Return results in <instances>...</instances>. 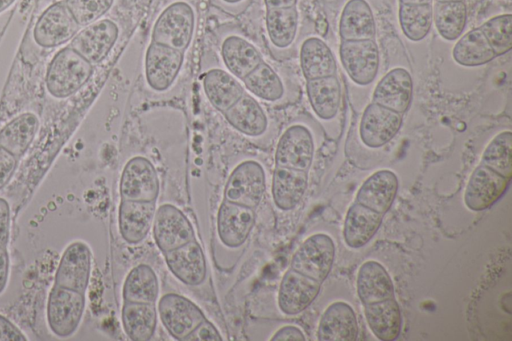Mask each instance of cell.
<instances>
[{"label":"cell","mask_w":512,"mask_h":341,"mask_svg":"<svg viewBox=\"0 0 512 341\" xmlns=\"http://www.w3.org/2000/svg\"><path fill=\"white\" fill-rule=\"evenodd\" d=\"M38 128L39 119L34 113H21L0 129V146L19 158L30 147Z\"/></svg>","instance_id":"obj_37"},{"label":"cell","mask_w":512,"mask_h":341,"mask_svg":"<svg viewBox=\"0 0 512 341\" xmlns=\"http://www.w3.org/2000/svg\"><path fill=\"white\" fill-rule=\"evenodd\" d=\"M356 290L363 305L394 297V284L385 267L375 261H365L356 277Z\"/></svg>","instance_id":"obj_32"},{"label":"cell","mask_w":512,"mask_h":341,"mask_svg":"<svg viewBox=\"0 0 512 341\" xmlns=\"http://www.w3.org/2000/svg\"><path fill=\"white\" fill-rule=\"evenodd\" d=\"M358 333L356 314L344 301L331 303L322 313L317 327L320 341H355Z\"/></svg>","instance_id":"obj_26"},{"label":"cell","mask_w":512,"mask_h":341,"mask_svg":"<svg viewBox=\"0 0 512 341\" xmlns=\"http://www.w3.org/2000/svg\"><path fill=\"white\" fill-rule=\"evenodd\" d=\"M398 189L397 175L392 170L381 169L364 180L356 193L355 202L384 215L391 208Z\"/></svg>","instance_id":"obj_25"},{"label":"cell","mask_w":512,"mask_h":341,"mask_svg":"<svg viewBox=\"0 0 512 341\" xmlns=\"http://www.w3.org/2000/svg\"><path fill=\"white\" fill-rule=\"evenodd\" d=\"M341 40H362L376 38V22L366 0H349L339 20Z\"/></svg>","instance_id":"obj_35"},{"label":"cell","mask_w":512,"mask_h":341,"mask_svg":"<svg viewBox=\"0 0 512 341\" xmlns=\"http://www.w3.org/2000/svg\"><path fill=\"white\" fill-rule=\"evenodd\" d=\"M159 191L160 181L154 164L145 156L131 157L119 180L121 200L156 201Z\"/></svg>","instance_id":"obj_10"},{"label":"cell","mask_w":512,"mask_h":341,"mask_svg":"<svg viewBox=\"0 0 512 341\" xmlns=\"http://www.w3.org/2000/svg\"><path fill=\"white\" fill-rule=\"evenodd\" d=\"M320 289L321 282L289 268L280 281L278 307L285 315H298L312 304Z\"/></svg>","instance_id":"obj_20"},{"label":"cell","mask_w":512,"mask_h":341,"mask_svg":"<svg viewBox=\"0 0 512 341\" xmlns=\"http://www.w3.org/2000/svg\"><path fill=\"white\" fill-rule=\"evenodd\" d=\"M451 1H464V0H435V2H451Z\"/></svg>","instance_id":"obj_55"},{"label":"cell","mask_w":512,"mask_h":341,"mask_svg":"<svg viewBox=\"0 0 512 341\" xmlns=\"http://www.w3.org/2000/svg\"><path fill=\"white\" fill-rule=\"evenodd\" d=\"M264 28L271 55L277 59L290 57L299 32L297 6L266 9Z\"/></svg>","instance_id":"obj_12"},{"label":"cell","mask_w":512,"mask_h":341,"mask_svg":"<svg viewBox=\"0 0 512 341\" xmlns=\"http://www.w3.org/2000/svg\"><path fill=\"white\" fill-rule=\"evenodd\" d=\"M222 339L216 326L205 319L183 341H221Z\"/></svg>","instance_id":"obj_45"},{"label":"cell","mask_w":512,"mask_h":341,"mask_svg":"<svg viewBox=\"0 0 512 341\" xmlns=\"http://www.w3.org/2000/svg\"><path fill=\"white\" fill-rule=\"evenodd\" d=\"M94 68L70 46L59 50L50 61L45 84L48 93L58 99L71 96L91 78Z\"/></svg>","instance_id":"obj_2"},{"label":"cell","mask_w":512,"mask_h":341,"mask_svg":"<svg viewBox=\"0 0 512 341\" xmlns=\"http://www.w3.org/2000/svg\"><path fill=\"white\" fill-rule=\"evenodd\" d=\"M413 97V80L408 70L396 67L389 70L376 84L371 102L400 114L408 111Z\"/></svg>","instance_id":"obj_22"},{"label":"cell","mask_w":512,"mask_h":341,"mask_svg":"<svg viewBox=\"0 0 512 341\" xmlns=\"http://www.w3.org/2000/svg\"><path fill=\"white\" fill-rule=\"evenodd\" d=\"M272 341H305L303 331L294 325H285L279 328L270 338Z\"/></svg>","instance_id":"obj_49"},{"label":"cell","mask_w":512,"mask_h":341,"mask_svg":"<svg viewBox=\"0 0 512 341\" xmlns=\"http://www.w3.org/2000/svg\"><path fill=\"white\" fill-rule=\"evenodd\" d=\"M466 20L467 9L464 1L435 2L433 22L444 40H457L465 29Z\"/></svg>","instance_id":"obj_40"},{"label":"cell","mask_w":512,"mask_h":341,"mask_svg":"<svg viewBox=\"0 0 512 341\" xmlns=\"http://www.w3.org/2000/svg\"><path fill=\"white\" fill-rule=\"evenodd\" d=\"M398 18L406 38L413 42L421 41L428 35L432 27V4H400Z\"/></svg>","instance_id":"obj_41"},{"label":"cell","mask_w":512,"mask_h":341,"mask_svg":"<svg viewBox=\"0 0 512 341\" xmlns=\"http://www.w3.org/2000/svg\"><path fill=\"white\" fill-rule=\"evenodd\" d=\"M479 29L482 31L496 57L508 53L512 47V15L502 14L490 18Z\"/></svg>","instance_id":"obj_43"},{"label":"cell","mask_w":512,"mask_h":341,"mask_svg":"<svg viewBox=\"0 0 512 341\" xmlns=\"http://www.w3.org/2000/svg\"><path fill=\"white\" fill-rule=\"evenodd\" d=\"M80 27L101 19L114 5L115 0H63Z\"/></svg>","instance_id":"obj_44"},{"label":"cell","mask_w":512,"mask_h":341,"mask_svg":"<svg viewBox=\"0 0 512 341\" xmlns=\"http://www.w3.org/2000/svg\"><path fill=\"white\" fill-rule=\"evenodd\" d=\"M299 63L306 80L337 74V61L330 47L319 37H308L300 45Z\"/></svg>","instance_id":"obj_34"},{"label":"cell","mask_w":512,"mask_h":341,"mask_svg":"<svg viewBox=\"0 0 512 341\" xmlns=\"http://www.w3.org/2000/svg\"><path fill=\"white\" fill-rule=\"evenodd\" d=\"M163 255L170 272L182 283L199 286L204 282L207 264L203 249L196 239Z\"/></svg>","instance_id":"obj_21"},{"label":"cell","mask_w":512,"mask_h":341,"mask_svg":"<svg viewBox=\"0 0 512 341\" xmlns=\"http://www.w3.org/2000/svg\"><path fill=\"white\" fill-rule=\"evenodd\" d=\"M252 0H212V3L222 11L231 15L244 12Z\"/></svg>","instance_id":"obj_50"},{"label":"cell","mask_w":512,"mask_h":341,"mask_svg":"<svg viewBox=\"0 0 512 341\" xmlns=\"http://www.w3.org/2000/svg\"><path fill=\"white\" fill-rule=\"evenodd\" d=\"M157 247L165 253L196 239L188 217L172 204H162L155 212L152 225Z\"/></svg>","instance_id":"obj_16"},{"label":"cell","mask_w":512,"mask_h":341,"mask_svg":"<svg viewBox=\"0 0 512 341\" xmlns=\"http://www.w3.org/2000/svg\"><path fill=\"white\" fill-rule=\"evenodd\" d=\"M336 255L333 239L324 233L306 238L292 255L290 268L323 282L330 274Z\"/></svg>","instance_id":"obj_7"},{"label":"cell","mask_w":512,"mask_h":341,"mask_svg":"<svg viewBox=\"0 0 512 341\" xmlns=\"http://www.w3.org/2000/svg\"><path fill=\"white\" fill-rule=\"evenodd\" d=\"M266 192V173L260 162L247 159L239 162L225 183V201L255 209Z\"/></svg>","instance_id":"obj_6"},{"label":"cell","mask_w":512,"mask_h":341,"mask_svg":"<svg viewBox=\"0 0 512 341\" xmlns=\"http://www.w3.org/2000/svg\"><path fill=\"white\" fill-rule=\"evenodd\" d=\"M315 139L300 122L290 124L280 135L274 153L275 166L309 171L315 156Z\"/></svg>","instance_id":"obj_8"},{"label":"cell","mask_w":512,"mask_h":341,"mask_svg":"<svg viewBox=\"0 0 512 341\" xmlns=\"http://www.w3.org/2000/svg\"><path fill=\"white\" fill-rule=\"evenodd\" d=\"M202 89L210 105L223 113L246 92L242 82L222 67L205 72Z\"/></svg>","instance_id":"obj_27"},{"label":"cell","mask_w":512,"mask_h":341,"mask_svg":"<svg viewBox=\"0 0 512 341\" xmlns=\"http://www.w3.org/2000/svg\"><path fill=\"white\" fill-rule=\"evenodd\" d=\"M216 37L223 68L240 81L264 61L259 47L236 26H221Z\"/></svg>","instance_id":"obj_3"},{"label":"cell","mask_w":512,"mask_h":341,"mask_svg":"<svg viewBox=\"0 0 512 341\" xmlns=\"http://www.w3.org/2000/svg\"><path fill=\"white\" fill-rule=\"evenodd\" d=\"M508 179L483 164L471 173L464 191V203L469 210L482 211L492 207L506 192Z\"/></svg>","instance_id":"obj_18"},{"label":"cell","mask_w":512,"mask_h":341,"mask_svg":"<svg viewBox=\"0 0 512 341\" xmlns=\"http://www.w3.org/2000/svg\"><path fill=\"white\" fill-rule=\"evenodd\" d=\"M339 58L349 79L358 86H367L377 77L380 65L375 40H341Z\"/></svg>","instance_id":"obj_9"},{"label":"cell","mask_w":512,"mask_h":341,"mask_svg":"<svg viewBox=\"0 0 512 341\" xmlns=\"http://www.w3.org/2000/svg\"><path fill=\"white\" fill-rule=\"evenodd\" d=\"M383 214L354 202L347 210L343 224V239L352 249L364 247L377 233Z\"/></svg>","instance_id":"obj_29"},{"label":"cell","mask_w":512,"mask_h":341,"mask_svg":"<svg viewBox=\"0 0 512 341\" xmlns=\"http://www.w3.org/2000/svg\"><path fill=\"white\" fill-rule=\"evenodd\" d=\"M246 92L260 102L275 104L287 96V85L281 74L267 61L261 62L241 80Z\"/></svg>","instance_id":"obj_31"},{"label":"cell","mask_w":512,"mask_h":341,"mask_svg":"<svg viewBox=\"0 0 512 341\" xmlns=\"http://www.w3.org/2000/svg\"><path fill=\"white\" fill-rule=\"evenodd\" d=\"M308 181L307 171L275 166L271 183L275 206L282 211L296 208L307 191Z\"/></svg>","instance_id":"obj_28"},{"label":"cell","mask_w":512,"mask_h":341,"mask_svg":"<svg viewBox=\"0 0 512 341\" xmlns=\"http://www.w3.org/2000/svg\"><path fill=\"white\" fill-rule=\"evenodd\" d=\"M120 35L118 23L101 18L77 32L69 46L91 64H99L107 58Z\"/></svg>","instance_id":"obj_13"},{"label":"cell","mask_w":512,"mask_h":341,"mask_svg":"<svg viewBox=\"0 0 512 341\" xmlns=\"http://www.w3.org/2000/svg\"><path fill=\"white\" fill-rule=\"evenodd\" d=\"M453 60L464 67H478L496 58L486 37L479 28L461 35L452 49Z\"/></svg>","instance_id":"obj_38"},{"label":"cell","mask_w":512,"mask_h":341,"mask_svg":"<svg viewBox=\"0 0 512 341\" xmlns=\"http://www.w3.org/2000/svg\"><path fill=\"white\" fill-rule=\"evenodd\" d=\"M15 0H0V13L11 6Z\"/></svg>","instance_id":"obj_54"},{"label":"cell","mask_w":512,"mask_h":341,"mask_svg":"<svg viewBox=\"0 0 512 341\" xmlns=\"http://www.w3.org/2000/svg\"><path fill=\"white\" fill-rule=\"evenodd\" d=\"M158 295V277L149 265L138 264L129 271L123 284V301L155 303Z\"/></svg>","instance_id":"obj_39"},{"label":"cell","mask_w":512,"mask_h":341,"mask_svg":"<svg viewBox=\"0 0 512 341\" xmlns=\"http://www.w3.org/2000/svg\"><path fill=\"white\" fill-rule=\"evenodd\" d=\"M433 0H399L400 4H432Z\"/></svg>","instance_id":"obj_53"},{"label":"cell","mask_w":512,"mask_h":341,"mask_svg":"<svg viewBox=\"0 0 512 341\" xmlns=\"http://www.w3.org/2000/svg\"><path fill=\"white\" fill-rule=\"evenodd\" d=\"M10 272V256L7 247L0 246V294L5 290Z\"/></svg>","instance_id":"obj_51"},{"label":"cell","mask_w":512,"mask_h":341,"mask_svg":"<svg viewBox=\"0 0 512 341\" xmlns=\"http://www.w3.org/2000/svg\"><path fill=\"white\" fill-rule=\"evenodd\" d=\"M157 311L169 335L181 341L206 319L193 301L177 293L163 295L158 301Z\"/></svg>","instance_id":"obj_11"},{"label":"cell","mask_w":512,"mask_h":341,"mask_svg":"<svg viewBox=\"0 0 512 341\" xmlns=\"http://www.w3.org/2000/svg\"><path fill=\"white\" fill-rule=\"evenodd\" d=\"M368 327L381 341H393L400 336L402 314L395 298L363 305Z\"/></svg>","instance_id":"obj_33"},{"label":"cell","mask_w":512,"mask_h":341,"mask_svg":"<svg viewBox=\"0 0 512 341\" xmlns=\"http://www.w3.org/2000/svg\"><path fill=\"white\" fill-rule=\"evenodd\" d=\"M121 320L125 334L133 341H148L156 331L155 303L123 301Z\"/></svg>","instance_id":"obj_36"},{"label":"cell","mask_w":512,"mask_h":341,"mask_svg":"<svg viewBox=\"0 0 512 341\" xmlns=\"http://www.w3.org/2000/svg\"><path fill=\"white\" fill-rule=\"evenodd\" d=\"M91 271L90 247L83 241H74L65 248L60 257L54 284L86 294Z\"/></svg>","instance_id":"obj_17"},{"label":"cell","mask_w":512,"mask_h":341,"mask_svg":"<svg viewBox=\"0 0 512 341\" xmlns=\"http://www.w3.org/2000/svg\"><path fill=\"white\" fill-rule=\"evenodd\" d=\"M81 27L63 1L51 4L37 19L33 38L43 48H54L70 41Z\"/></svg>","instance_id":"obj_14"},{"label":"cell","mask_w":512,"mask_h":341,"mask_svg":"<svg viewBox=\"0 0 512 341\" xmlns=\"http://www.w3.org/2000/svg\"><path fill=\"white\" fill-rule=\"evenodd\" d=\"M11 230V210L8 201L0 197V246L7 247Z\"/></svg>","instance_id":"obj_47"},{"label":"cell","mask_w":512,"mask_h":341,"mask_svg":"<svg viewBox=\"0 0 512 341\" xmlns=\"http://www.w3.org/2000/svg\"><path fill=\"white\" fill-rule=\"evenodd\" d=\"M298 0H263L266 9L288 8L297 6Z\"/></svg>","instance_id":"obj_52"},{"label":"cell","mask_w":512,"mask_h":341,"mask_svg":"<svg viewBox=\"0 0 512 341\" xmlns=\"http://www.w3.org/2000/svg\"><path fill=\"white\" fill-rule=\"evenodd\" d=\"M85 306L86 294L53 284L46 305L50 331L59 338L72 336L82 321Z\"/></svg>","instance_id":"obj_4"},{"label":"cell","mask_w":512,"mask_h":341,"mask_svg":"<svg viewBox=\"0 0 512 341\" xmlns=\"http://www.w3.org/2000/svg\"><path fill=\"white\" fill-rule=\"evenodd\" d=\"M18 158L0 146V190H2L12 178L17 168Z\"/></svg>","instance_id":"obj_46"},{"label":"cell","mask_w":512,"mask_h":341,"mask_svg":"<svg viewBox=\"0 0 512 341\" xmlns=\"http://www.w3.org/2000/svg\"><path fill=\"white\" fill-rule=\"evenodd\" d=\"M481 164L511 179L512 133L510 130L502 131L491 139L482 153Z\"/></svg>","instance_id":"obj_42"},{"label":"cell","mask_w":512,"mask_h":341,"mask_svg":"<svg viewBox=\"0 0 512 341\" xmlns=\"http://www.w3.org/2000/svg\"><path fill=\"white\" fill-rule=\"evenodd\" d=\"M196 30V10L186 0L168 3L157 15L151 29V42L160 43L185 53Z\"/></svg>","instance_id":"obj_1"},{"label":"cell","mask_w":512,"mask_h":341,"mask_svg":"<svg viewBox=\"0 0 512 341\" xmlns=\"http://www.w3.org/2000/svg\"><path fill=\"white\" fill-rule=\"evenodd\" d=\"M184 64V52L151 42L143 59L144 80L155 93H165L177 83Z\"/></svg>","instance_id":"obj_5"},{"label":"cell","mask_w":512,"mask_h":341,"mask_svg":"<svg viewBox=\"0 0 512 341\" xmlns=\"http://www.w3.org/2000/svg\"><path fill=\"white\" fill-rule=\"evenodd\" d=\"M306 94L318 119L331 121L337 117L342 104V89L337 75L306 80Z\"/></svg>","instance_id":"obj_30"},{"label":"cell","mask_w":512,"mask_h":341,"mask_svg":"<svg viewBox=\"0 0 512 341\" xmlns=\"http://www.w3.org/2000/svg\"><path fill=\"white\" fill-rule=\"evenodd\" d=\"M26 340V335L15 324L0 314V341Z\"/></svg>","instance_id":"obj_48"},{"label":"cell","mask_w":512,"mask_h":341,"mask_svg":"<svg viewBox=\"0 0 512 341\" xmlns=\"http://www.w3.org/2000/svg\"><path fill=\"white\" fill-rule=\"evenodd\" d=\"M222 114L234 130L249 138H260L269 128L268 113L248 92Z\"/></svg>","instance_id":"obj_23"},{"label":"cell","mask_w":512,"mask_h":341,"mask_svg":"<svg viewBox=\"0 0 512 341\" xmlns=\"http://www.w3.org/2000/svg\"><path fill=\"white\" fill-rule=\"evenodd\" d=\"M402 123V114L371 102L364 108L360 118V140L368 148H381L398 134Z\"/></svg>","instance_id":"obj_15"},{"label":"cell","mask_w":512,"mask_h":341,"mask_svg":"<svg viewBox=\"0 0 512 341\" xmlns=\"http://www.w3.org/2000/svg\"><path fill=\"white\" fill-rule=\"evenodd\" d=\"M156 201L121 200L118 208V227L128 244L142 242L152 228Z\"/></svg>","instance_id":"obj_24"},{"label":"cell","mask_w":512,"mask_h":341,"mask_svg":"<svg viewBox=\"0 0 512 341\" xmlns=\"http://www.w3.org/2000/svg\"><path fill=\"white\" fill-rule=\"evenodd\" d=\"M255 222L254 209L223 200L216 217V229L221 243L229 248L242 246L249 238Z\"/></svg>","instance_id":"obj_19"}]
</instances>
